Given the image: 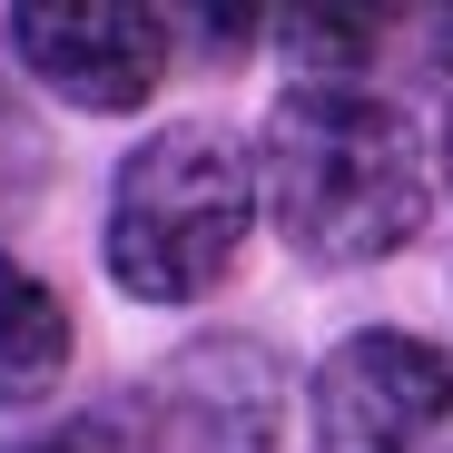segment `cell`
<instances>
[{"label": "cell", "mask_w": 453, "mask_h": 453, "mask_svg": "<svg viewBox=\"0 0 453 453\" xmlns=\"http://www.w3.org/2000/svg\"><path fill=\"white\" fill-rule=\"evenodd\" d=\"M257 197L306 266H374L424 226V148L374 89H286L257 138Z\"/></svg>", "instance_id": "1"}, {"label": "cell", "mask_w": 453, "mask_h": 453, "mask_svg": "<svg viewBox=\"0 0 453 453\" xmlns=\"http://www.w3.org/2000/svg\"><path fill=\"white\" fill-rule=\"evenodd\" d=\"M247 207H257V148L217 119H168L119 158L99 257L138 306H197L237 266Z\"/></svg>", "instance_id": "2"}, {"label": "cell", "mask_w": 453, "mask_h": 453, "mask_svg": "<svg viewBox=\"0 0 453 453\" xmlns=\"http://www.w3.org/2000/svg\"><path fill=\"white\" fill-rule=\"evenodd\" d=\"M306 424L326 453H453V345L365 326L316 355Z\"/></svg>", "instance_id": "3"}, {"label": "cell", "mask_w": 453, "mask_h": 453, "mask_svg": "<svg viewBox=\"0 0 453 453\" xmlns=\"http://www.w3.org/2000/svg\"><path fill=\"white\" fill-rule=\"evenodd\" d=\"M20 59L40 69V89L89 109V119H128L148 109V89L178 59V20L168 11H20L11 20Z\"/></svg>", "instance_id": "4"}, {"label": "cell", "mask_w": 453, "mask_h": 453, "mask_svg": "<svg viewBox=\"0 0 453 453\" xmlns=\"http://www.w3.org/2000/svg\"><path fill=\"white\" fill-rule=\"evenodd\" d=\"M276 365L257 345H188L158 385H148V424L168 453H276Z\"/></svg>", "instance_id": "5"}, {"label": "cell", "mask_w": 453, "mask_h": 453, "mask_svg": "<svg viewBox=\"0 0 453 453\" xmlns=\"http://www.w3.org/2000/svg\"><path fill=\"white\" fill-rule=\"evenodd\" d=\"M69 355H80V335H69L59 286L0 247V414L50 404V395L69 385Z\"/></svg>", "instance_id": "6"}, {"label": "cell", "mask_w": 453, "mask_h": 453, "mask_svg": "<svg viewBox=\"0 0 453 453\" xmlns=\"http://www.w3.org/2000/svg\"><path fill=\"white\" fill-rule=\"evenodd\" d=\"M276 40H286L296 69H306V89H355L345 69H365L385 30H374L365 11H296V20H276Z\"/></svg>", "instance_id": "7"}, {"label": "cell", "mask_w": 453, "mask_h": 453, "mask_svg": "<svg viewBox=\"0 0 453 453\" xmlns=\"http://www.w3.org/2000/svg\"><path fill=\"white\" fill-rule=\"evenodd\" d=\"M11 453H148V443H138V424L119 404H89V414H69V424H50V434H30Z\"/></svg>", "instance_id": "8"}, {"label": "cell", "mask_w": 453, "mask_h": 453, "mask_svg": "<svg viewBox=\"0 0 453 453\" xmlns=\"http://www.w3.org/2000/svg\"><path fill=\"white\" fill-rule=\"evenodd\" d=\"M443 188H453V109H443Z\"/></svg>", "instance_id": "9"}]
</instances>
